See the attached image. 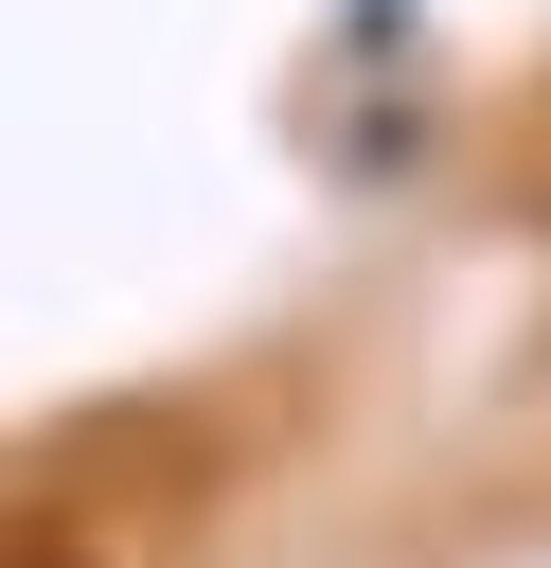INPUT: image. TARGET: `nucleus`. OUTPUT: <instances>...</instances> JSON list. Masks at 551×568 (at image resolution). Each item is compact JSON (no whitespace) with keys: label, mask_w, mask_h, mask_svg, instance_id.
<instances>
[{"label":"nucleus","mask_w":551,"mask_h":568,"mask_svg":"<svg viewBox=\"0 0 551 568\" xmlns=\"http://www.w3.org/2000/svg\"><path fill=\"white\" fill-rule=\"evenodd\" d=\"M0 568H89V550H53V532H0Z\"/></svg>","instance_id":"obj_1"}]
</instances>
